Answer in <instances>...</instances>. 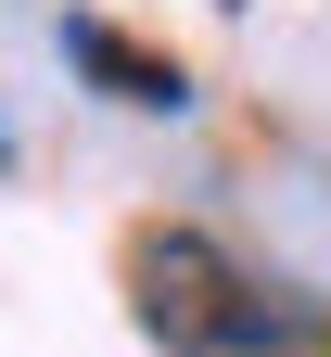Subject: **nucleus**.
Returning <instances> with one entry per match:
<instances>
[{
  "label": "nucleus",
  "mask_w": 331,
  "mask_h": 357,
  "mask_svg": "<svg viewBox=\"0 0 331 357\" xmlns=\"http://www.w3.org/2000/svg\"><path fill=\"white\" fill-rule=\"evenodd\" d=\"M128 294H140V332L166 357H318V306L255 281L204 230H140L128 243Z\"/></svg>",
  "instance_id": "obj_1"
},
{
  "label": "nucleus",
  "mask_w": 331,
  "mask_h": 357,
  "mask_svg": "<svg viewBox=\"0 0 331 357\" xmlns=\"http://www.w3.org/2000/svg\"><path fill=\"white\" fill-rule=\"evenodd\" d=\"M64 52H77L89 77H102L115 102H140V115H178V102H192V89H178V64H153V52H128L115 26H64Z\"/></svg>",
  "instance_id": "obj_2"
},
{
  "label": "nucleus",
  "mask_w": 331,
  "mask_h": 357,
  "mask_svg": "<svg viewBox=\"0 0 331 357\" xmlns=\"http://www.w3.org/2000/svg\"><path fill=\"white\" fill-rule=\"evenodd\" d=\"M0 153H13V141H0Z\"/></svg>",
  "instance_id": "obj_3"
}]
</instances>
